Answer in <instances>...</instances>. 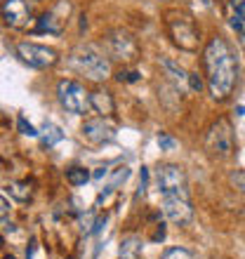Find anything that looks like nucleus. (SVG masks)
Here are the masks:
<instances>
[{"label":"nucleus","instance_id":"obj_9","mask_svg":"<svg viewBox=\"0 0 245 259\" xmlns=\"http://www.w3.org/2000/svg\"><path fill=\"white\" fill-rule=\"evenodd\" d=\"M160 210H163L168 222H172V224H177V226L189 224L191 219H193V207H191L189 196H163Z\"/></svg>","mask_w":245,"mask_h":259},{"label":"nucleus","instance_id":"obj_27","mask_svg":"<svg viewBox=\"0 0 245 259\" xmlns=\"http://www.w3.org/2000/svg\"><path fill=\"white\" fill-rule=\"evenodd\" d=\"M189 88L193 90V92H200V90L205 88V82H203V78L198 73H189Z\"/></svg>","mask_w":245,"mask_h":259},{"label":"nucleus","instance_id":"obj_25","mask_svg":"<svg viewBox=\"0 0 245 259\" xmlns=\"http://www.w3.org/2000/svg\"><path fill=\"white\" fill-rule=\"evenodd\" d=\"M158 146H160L163 151H172L175 146H177V139H172L170 135H165V132H160V135H158Z\"/></svg>","mask_w":245,"mask_h":259},{"label":"nucleus","instance_id":"obj_26","mask_svg":"<svg viewBox=\"0 0 245 259\" xmlns=\"http://www.w3.org/2000/svg\"><path fill=\"white\" fill-rule=\"evenodd\" d=\"M146 184H149V170L142 167V175H139V189H137V198H142L146 193Z\"/></svg>","mask_w":245,"mask_h":259},{"label":"nucleus","instance_id":"obj_6","mask_svg":"<svg viewBox=\"0 0 245 259\" xmlns=\"http://www.w3.org/2000/svg\"><path fill=\"white\" fill-rule=\"evenodd\" d=\"M168 31H170L175 45H179L182 50H186V52L198 50V28L191 17H186V14L170 17L168 19Z\"/></svg>","mask_w":245,"mask_h":259},{"label":"nucleus","instance_id":"obj_29","mask_svg":"<svg viewBox=\"0 0 245 259\" xmlns=\"http://www.w3.org/2000/svg\"><path fill=\"white\" fill-rule=\"evenodd\" d=\"M33 252H35V240H31V245L26 250V259H33Z\"/></svg>","mask_w":245,"mask_h":259},{"label":"nucleus","instance_id":"obj_21","mask_svg":"<svg viewBox=\"0 0 245 259\" xmlns=\"http://www.w3.org/2000/svg\"><path fill=\"white\" fill-rule=\"evenodd\" d=\"M160 259H198L196 252H191L189 247H168Z\"/></svg>","mask_w":245,"mask_h":259},{"label":"nucleus","instance_id":"obj_15","mask_svg":"<svg viewBox=\"0 0 245 259\" xmlns=\"http://www.w3.org/2000/svg\"><path fill=\"white\" fill-rule=\"evenodd\" d=\"M160 68H163L165 75H168L172 82H177V85H184V82H189V73H184V68L179 66L177 62L168 59V57H163V59H160Z\"/></svg>","mask_w":245,"mask_h":259},{"label":"nucleus","instance_id":"obj_32","mask_svg":"<svg viewBox=\"0 0 245 259\" xmlns=\"http://www.w3.org/2000/svg\"><path fill=\"white\" fill-rule=\"evenodd\" d=\"M3 259H14V257H12V254H5V257H3Z\"/></svg>","mask_w":245,"mask_h":259},{"label":"nucleus","instance_id":"obj_31","mask_svg":"<svg viewBox=\"0 0 245 259\" xmlns=\"http://www.w3.org/2000/svg\"><path fill=\"white\" fill-rule=\"evenodd\" d=\"M102 177H106V170H104V167H99V170L95 172V179H97V182H99V179H102Z\"/></svg>","mask_w":245,"mask_h":259},{"label":"nucleus","instance_id":"obj_30","mask_svg":"<svg viewBox=\"0 0 245 259\" xmlns=\"http://www.w3.org/2000/svg\"><path fill=\"white\" fill-rule=\"evenodd\" d=\"M0 205H3V217H7V210H10V207H7V196L0 198Z\"/></svg>","mask_w":245,"mask_h":259},{"label":"nucleus","instance_id":"obj_13","mask_svg":"<svg viewBox=\"0 0 245 259\" xmlns=\"http://www.w3.org/2000/svg\"><path fill=\"white\" fill-rule=\"evenodd\" d=\"M64 31V19H57L55 12H45L40 14V19L35 24V33H52L59 35Z\"/></svg>","mask_w":245,"mask_h":259},{"label":"nucleus","instance_id":"obj_17","mask_svg":"<svg viewBox=\"0 0 245 259\" xmlns=\"http://www.w3.org/2000/svg\"><path fill=\"white\" fill-rule=\"evenodd\" d=\"M38 137H40V144L45 149H52L55 144H59L61 139H64V132H61L55 123H45V127H43V132Z\"/></svg>","mask_w":245,"mask_h":259},{"label":"nucleus","instance_id":"obj_28","mask_svg":"<svg viewBox=\"0 0 245 259\" xmlns=\"http://www.w3.org/2000/svg\"><path fill=\"white\" fill-rule=\"evenodd\" d=\"M163 238H165V226L160 224V226H158V231L153 233V240H163Z\"/></svg>","mask_w":245,"mask_h":259},{"label":"nucleus","instance_id":"obj_2","mask_svg":"<svg viewBox=\"0 0 245 259\" xmlns=\"http://www.w3.org/2000/svg\"><path fill=\"white\" fill-rule=\"evenodd\" d=\"M57 99L68 113L75 116H85L88 111H92V92H88L80 82L71 78L57 82Z\"/></svg>","mask_w":245,"mask_h":259},{"label":"nucleus","instance_id":"obj_20","mask_svg":"<svg viewBox=\"0 0 245 259\" xmlns=\"http://www.w3.org/2000/svg\"><path fill=\"white\" fill-rule=\"evenodd\" d=\"M229 24H231V28L236 31V35H238V42L243 45V50H245V17H243V14L231 12V17H229Z\"/></svg>","mask_w":245,"mask_h":259},{"label":"nucleus","instance_id":"obj_14","mask_svg":"<svg viewBox=\"0 0 245 259\" xmlns=\"http://www.w3.org/2000/svg\"><path fill=\"white\" fill-rule=\"evenodd\" d=\"M139 252H142V240L137 236H125L120 240L118 259H139Z\"/></svg>","mask_w":245,"mask_h":259},{"label":"nucleus","instance_id":"obj_11","mask_svg":"<svg viewBox=\"0 0 245 259\" xmlns=\"http://www.w3.org/2000/svg\"><path fill=\"white\" fill-rule=\"evenodd\" d=\"M3 21L10 28H21L28 21L26 0H5L3 3Z\"/></svg>","mask_w":245,"mask_h":259},{"label":"nucleus","instance_id":"obj_24","mask_svg":"<svg viewBox=\"0 0 245 259\" xmlns=\"http://www.w3.org/2000/svg\"><path fill=\"white\" fill-rule=\"evenodd\" d=\"M17 127H19L21 135H26V137H38V135H40V132H38V130H35L31 123H28L24 116H19V120H17Z\"/></svg>","mask_w":245,"mask_h":259},{"label":"nucleus","instance_id":"obj_1","mask_svg":"<svg viewBox=\"0 0 245 259\" xmlns=\"http://www.w3.org/2000/svg\"><path fill=\"white\" fill-rule=\"evenodd\" d=\"M203 66L210 97L215 102L229 99V95L233 92V85H236V57L222 35L210 38V42L205 45Z\"/></svg>","mask_w":245,"mask_h":259},{"label":"nucleus","instance_id":"obj_12","mask_svg":"<svg viewBox=\"0 0 245 259\" xmlns=\"http://www.w3.org/2000/svg\"><path fill=\"white\" fill-rule=\"evenodd\" d=\"M92 111H97V113H102L106 118L116 111V104H113V97H111L109 90H95L92 92Z\"/></svg>","mask_w":245,"mask_h":259},{"label":"nucleus","instance_id":"obj_23","mask_svg":"<svg viewBox=\"0 0 245 259\" xmlns=\"http://www.w3.org/2000/svg\"><path fill=\"white\" fill-rule=\"evenodd\" d=\"M142 78V73L139 71H132V68H120L116 73V80H120V82H137Z\"/></svg>","mask_w":245,"mask_h":259},{"label":"nucleus","instance_id":"obj_8","mask_svg":"<svg viewBox=\"0 0 245 259\" xmlns=\"http://www.w3.org/2000/svg\"><path fill=\"white\" fill-rule=\"evenodd\" d=\"M17 55L24 64L31 68H52L57 64V52L45 45H35V42H19L17 45Z\"/></svg>","mask_w":245,"mask_h":259},{"label":"nucleus","instance_id":"obj_16","mask_svg":"<svg viewBox=\"0 0 245 259\" xmlns=\"http://www.w3.org/2000/svg\"><path fill=\"white\" fill-rule=\"evenodd\" d=\"M128 177H130V167H128V165H120V167H116V170H113V175H111L109 186H106V189H104V191L99 193V196H97V203L106 200V198H109V193L113 191V189H116L118 184H123V182H125Z\"/></svg>","mask_w":245,"mask_h":259},{"label":"nucleus","instance_id":"obj_19","mask_svg":"<svg viewBox=\"0 0 245 259\" xmlns=\"http://www.w3.org/2000/svg\"><path fill=\"white\" fill-rule=\"evenodd\" d=\"M66 179L71 186H85L90 182V172L85 167H71L66 172Z\"/></svg>","mask_w":245,"mask_h":259},{"label":"nucleus","instance_id":"obj_10","mask_svg":"<svg viewBox=\"0 0 245 259\" xmlns=\"http://www.w3.org/2000/svg\"><path fill=\"white\" fill-rule=\"evenodd\" d=\"M83 137H85L90 144H106L116 137V125L111 123L106 116L90 118V120L83 123Z\"/></svg>","mask_w":245,"mask_h":259},{"label":"nucleus","instance_id":"obj_4","mask_svg":"<svg viewBox=\"0 0 245 259\" xmlns=\"http://www.w3.org/2000/svg\"><path fill=\"white\" fill-rule=\"evenodd\" d=\"M205 149L215 160H226L233 153V130L226 118H219L205 137Z\"/></svg>","mask_w":245,"mask_h":259},{"label":"nucleus","instance_id":"obj_18","mask_svg":"<svg viewBox=\"0 0 245 259\" xmlns=\"http://www.w3.org/2000/svg\"><path fill=\"white\" fill-rule=\"evenodd\" d=\"M7 189H10V196H14L17 200H21V203H26L28 198H31V193H33L28 182H12Z\"/></svg>","mask_w":245,"mask_h":259},{"label":"nucleus","instance_id":"obj_22","mask_svg":"<svg viewBox=\"0 0 245 259\" xmlns=\"http://www.w3.org/2000/svg\"><path fill=\"white\" fill-rule=\"evenodd\" d=\"M229 182H231V186L240 196H245V170H233L231 175H229Z\"/></svg>","mask_w":245,"mask_h":259},{"label":"nucleus","instance_id":"obj_7","mask_svg":"<svg viewBox=\"0 0 245 259\" xmlns=\"http://www.w3.org/2000/svg\"><path fill=\"white\" fill-rule=\"evenodd\" d=\"M104 45H106V52H109L111 59H123V62H132L139 55V48H137V40L128 31L116 28L111 31L106 38H104Z\"/></svg>","mask_w":245,"mask_h":259},{"label":"nucleus","instance_id":"obj_5","mask_svg":"<svg viewBox=\"0 0 245 259\" xmlns=\"http://www.w3.org/2000/svg\"><path fill=\"white\" fill-rule=\"evenodd\" d=\"M156 186L160 196H189V186H186V175L179 165L165 163L158 167Z\"/></svg>","mask_w":245,"mask_h":259},{"label":"nucleus","instance_id":"obj_3","mask_svg":"<svg viewBox=\"0 0 245 259\" xmlns=\"http://www.w3.org/2000/svg\"><path fill=\"white\" fill-rule=\"evenodd\" d=\"M68 62L71 66L78 71V73L88 75L90 80H104V78H109L111 73V64L109 59L104 55H99L95 48H78L73 55L68 57Z\"/></svg>","mask_w":245,"mask_h":259}]
</instances>
